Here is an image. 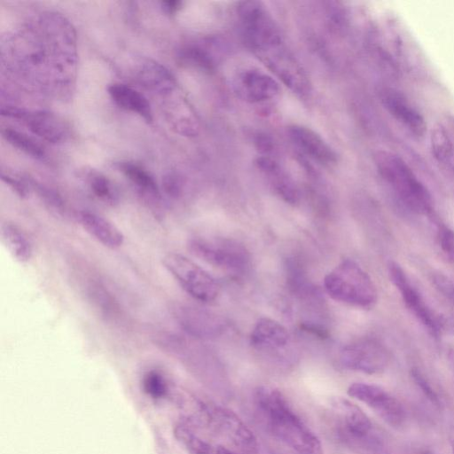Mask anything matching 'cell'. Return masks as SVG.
I'll return each instance as SVG.
<instances>
[{
    "label": "cell",
    "instance_id": "1",
    "mask_svg": "<svg viewBox=\"0 0 454 454\" xmlns=\"http://www.w3.org/2000/svg\"><path fill=\"white\" fill-rule=\"evenodd\" d=\"M254 403L267 430L297 454H324L319 438L280 390L260 386L254 392Z\"/></svg>",
    "mask_w": 454,
    "mask_h": 454
},
{
    "label": "cell",
    "instance_id": "9",
    "mask_svg": "<svg viewBox=\"0 0 454 454\" xmlns=\"http://www.w3.org/2000/svg\"><path fill=\"white\" fill-rule=\"evenodd\" d=\"M166 270L192 298L202 302L214 301L219 294L215 278L186 256L169 253L162 259Z\"/></svg>",
    "mask_w": 454,
    "mask_h": 454
},
{
    "label": "cell",
    "instance_id": "15",
    "mask_svg": "<svg viewBox=\"0 0 454 454\" xmlns=\"http://www.w3.org/2000/svg\"><path fill=\"white\" fill-rule=\"evenodd\" d=\"M1 113L4 116L22 120L31 132L48 142L59 143L67 136L66 127L53 114L43 111L27 112L10 106L2 107Z\"/></svg>",
    "mask_w": 454,
    "mask_h": 454
},
{
    "label": "cell",
    "instance_id": "21",
    "mask_svg": "<svg viewBox=\"0 0 454 454\" xmlns=\"http://www.w3.org/2000/svg\"><path fill=\"white\" fill-rule=\"evenodd\" d=\"M108 93L114 103L121 108L139 114L145 121H151L152 110L146 98L136 90L125 84H112Z\"/></svg>",
    "mask_w": 454,
    "mask_h": 454
},
{
    "label": "cell",
    "instance_id": "40",
    "mask_svg": "<svg viewBox=\"0 0 454 454\" xmlns=\"http://www.w3.org/2000/svg\"><path fill=\"white\" fill-rule=\"evenodd\" d=\"M449 438L452 454H454V426H452L450 429Z\"/></svg>",
    "mask_w": 454,
    "mask_h": 454
},
{
    "label": "cell",
    "instance_id": "27",
    "mask_svg": "<svg viewBox=\"0 0 454 454\" xmlns=\"http://www.w3.org/2000/svg\"><path fill=\"white\" fill-rule=\"evenodd\" d=\"M2 134L6 141L27 155L35 159L44 156L43 148L27 135L12 129H4Z\"/></svg>",
    "mask_w": 454,
    "mask_h": 454
},
{
    "label": "cell",
    "instance_id": "14",
    "mask_svg": "<svg viewBox=\"0 0 454 454\" xmlns=\"http://www.w3.org/2000/svg\"><path fill=\"white\" fill-rule=\"evenodd\" d=\"M236 94L249 103H262L275 98L280 92L278 82L270 74L254 68L245 69L234 79Z\"/></svg>",
    "mask_w": 454,
    "mask_h": 454
},
{
    "label": "cell",
    "instance_id": "36",
    "mask_svg": "<svg viewBox=\"0 0 454 454\" xmlns=\"http://www.w3.org/2000/svg\"><path fill=\"white\" fill-rule=\"evenodd\" d=\"M301 328H302L303 331L310 333L311 334L317 336L320 339H325L329 336V333L325 328L313 323H303L301 325Z\"/></svg>",
    "mask_w": 454,
    "mask_h": 454
},
{
    "label": "cell",
    "instance_id": "33",
    "mask_svg": "<svg viewBox=\"0 0 454 454\" xmlns=\"http://www.w3.org/2000/svg\"><path fill=\"white\" fill-rule=\"evenodd\" d=\"M436 289L454 305V280L443 274H435L433 278Z\"/></svg>",
    "mask_w": 454,
    "mask_h": 454
},
{
    "label": "cell",
    "instance_id": "24",
    "mask_svg": "<svg viewBox=\"0 0 454 454\" xmlns=\"http://www.w3.org/2000/svg\"><path fill=\"white\" fill-rule=\"evenodd\" d=\"M139 79L147 88L161 93L171 92L176 87V81L161 65L155 62H146L139 71Z\"/></svg>",
    "mask_w": 454,
    "mask_h": 454
},
{
    "label": "cell",
    "instance_id": "34",
    "mask_svg": "<svg viewBox=\"0 0 454 454\" xmlns=\"http://www.w3.org/2000/svg\"><path fill=\"white\" fill-rule=\"evenodd\" d=\"M163 187L169 197L177 198L182 191V183L176 175L169 173L163 179Z\"/></svg>",
    "mask_w": 454,
    "mask_h": 454
},
{
    "label": "cell",
    "instance_id": "12",
    "mask_svg": "<svg viewBox=\"0 0 454 454\" xmlns=\"http://www.w3.org/2000/svg\"><path fill=\"white\" fill-rule=\"evenodd\" d=\"M389 353L380 342L364 340L347 345L340 351L341 365L366 374L383 372L389 364Z\"/></svg>",
    "mask_w": 454,
    "mask_h": 454
},
{
    "label": "cell",
    "instance_id": "18",
    "mask_svg": "<svg viewBox=\"0 0 454 454\" xmlns=\"http://www.w3.org/2000/svg\"><path fill=\"white\" fill-rule=\"evenodd\" d=\"M289 338L284 325L276 320L263 317L255 324L250 335V343L258 349L274 350L284 348Z\"/></svg>",
    "mask_w": 454,
    "mask_h": 454
},
{
    "label": "cell",
    "instance_id": "25",
    "mask_svg": "<svg viewBox=\"0 0 454 454\" xmlns=\"http://www.w3.org/2000/svg\"><path fill=\"white\" fill-rule=\"evenodd\" d=\"M121 168L126 176L145 195L159 199L158 185L146 170L129 162L121 164Z\"/></svg>",
    "mask_w": 454,
    "mask_h": 454
},
{
    "label": "cell",
    "instance_id": "6",
    "mask_svg": "<svg viewBox=\"0 0 454 454\" xmlns=\"http://www.w3.org/2000/svg\"><path fill=\"white\" fill-rule=\"evenodd\" d=\"M388 275L391 282L401 294L406 307L432 336L437 338L446 329L454 328V320L436 314L428 306L422 294L397 262H391L389 263Z\"/></svg>",
    "mask_w": 454,
    "mask_h": 454
},
{
    "label": "cell",
    "instance_id": "42",
    "mask_svg": "<svg viewBox=\"0 0 454 454\" xmlns=\"http://www.w3.org/2000/svg\"><path fill=\"white\" fill-rule=\"evenodd\" d=\"M419 454H434V453L429 450H425L419 452Z\"/></svg>",
    "mask_w": 454,
    "mask_h": 454
},
{
    "label": "cell",
    "instance_id": "10",
    "mask_svg": "<svg viewBox=\"0 0 454 454\" xmlns=\"http://www.w3.org/2000/svg\"><path fill=\"white\" fill-rule=\"evenodd\" d=\"M255 55L292 91L301 96L309 92L306 72L284 43L257 51Z\"/></svg>",
    "mask_w": 454,
    "mask_h": 454
},
{
    "label": "cell",
    "instance_id": "8",
    "mask_svg": "<svg viewBox=\"0 0 454 454\" xmlns=\"http://www.w3.org/2000/svg\"><path fill=\"white\" fill-rule=\"evenodd\" d=\"M214 433L244 454H256L259 443L253 431L233 411L221 405L207 404L204 421Z\"/></svg>",
    "mask_w": 454,
    "mask_h": 454
},
{
    "label": "cell",
    "instance_id": "28",
    "mask_svg": "<svg viewBox=\"0 0 454 454\" xmlns=\"http://www.w3.org/2000/svg\"><path fill=\"white\" fill-rule=\"evenodd\" d=\"M92 193L105 203L114 205L118 194L111 182L100 174L92 175L89 180Z\"/></svg>",
    "mask_w": 454,
    "mask_h": 454
},
{
    "label": "cell",
    "instance_id": "13",
    "mask_svg": "<svg viewBox=\"0 0 454 454\" xmlns=\"http://www.w3.org/2000/svg\"><path fill=\"white\" fill-rule=\"evenodd\" d=\"M380 100L388 114L414 136L423 137L427 123L422 114L401 91L389 87L380 91Z\"/></svg>",
    "mask_w": 454,
    "mask_h": 454
},
{
    "label": "cell",
    "instance_id": "31",
    "mask_svg": "<svg viewBox=\"0 0 454 454\" xmlns=\"http://www.w3.org/2000/svg\"><path fill=\"white\" fill-rule=\"evenodd\" d=\"M145 391L154 397L161 396L166 391V383L157 372H149L144 378Z\"/></svg>",
    "mask_w": 454,
    "mask_h": 454
},
{
    "label": "cell",
    "instance_id": "3",
    "mask_svg": "<svg viewBox=\"0 0 454 454\" xmlns=\"http://www.w3.org/2000/svg\"><path fill=\"white\" fill-rule=\"evenodd\" d=\"M327 294L335 301L369 309L377 301V288L369 274L351 259L343 260L324 279Z\"/></svg>",
    "mask_w": 454,
    "mask_h": 454
},
{
    "label": "cell",
    "instance_id": "20",
    "mask_svg": "<svg viewBox=\"0 0 454 454\" xmlns=\"http://www.w3.org/2000/svg\"><path fill=\"white\" fill-rule=\"evenodd\" d=\"M1 240L10 254L19 262H27L33 255V247L27 234L15 223L5 222L1 225Z\"/></svg>",
    "mask_w": 454,
    "mask_h": 454
},
{
    "label": "cell",
    "instance_id": "41",
    "mask_svg": "<svg viewBox=\"0 0 454 454\" xmlns=\"http://www.w3.org/2000/svg\"><path fill=\"white\" fill-rule=\"evenodd\" d=\"M449 360L454 367V347H451L448 352Z\"/></svg>",
    "mask_w": 454,
    "mask_h": 454
},
{
    "label": "cell",
    "instance_id": "4",
    "mask_svg": "<svg viewBox=\"0 0 454 454\" xmlns=\"http://www.w3.org/2000/svg\"><path fill=\"white\" fill-rule=\"evenodd\" d=\"M188 247L197 257L234 274H242L249 267L248 251L233 239L194 237L189 240Z\"/></svg>",
    "mask_w": 454,
    "mask_h": 454
},
{
    "label": "cell",
    "instance_id": "7",
    "mask_svg": "<svg viewBox=\"0 0 454 454\" xmlns=\"http://www.w3.org/2000/svg\"><path fill=\"white\" fill-rule=\"evenodd\" d=\"M330 407L344 440L373 450L380 448V440L375 434L372 422L358 405L337 396L330 401Z\"/></svg>",
    "mask_w": 454,
    "mask_h": 454
},
{
    "label": "cell",
    "instance_id": "35",
    "mask_svg": "<svg viewBox=\"0 0 454 454\" xmlns=\"http://www.w3.org/2000/svg\"><path fill=\"white\" fill-rule=\"evenodd\" d=\"M2 179L7 184H9L12 189L20 197H26L28 193V190L25 184L20 183V181L12 178L9 176L2 175Z\"/></svg>",
    "mask_w": 454,
    "mask_h": 454
},
{
    "label": "cell",
    "instance_id": "17",
    "mask_svg": "<svg viewBox=\"0 0 454 454\" xmlns=\"http://www.w3.org/2000/svg\"><path fill=\"white\" fill-rule=\"evenodd\" d=\"M81 226L103 246L116 249L124 242L121 231L108 219L90 211H81L78 215Z\"/></svg>",
    "mask_w": 454,
    "mask_h": 454
},
{
    "label": "cell",
    "instance_id": "26",
    "mask_svg": "<svg viewBox=\"0 0 454 454\" xmlns=\"http://www.w3.org/2000/svg\"><path fill=\"white\" fill-rule=\"evenodd\" d=\"M176 435L190 454H215L210 444L197 435L187 423L176 426Z\"/></svg>",
    "mask_w": 454,
    "mask_h": 454
},
{
    "label": "cell",
    "instance_id": "32",
    "mask_svg": "<svg viewBox=\"0 0 454 454\" xmlns=\"http://www.w3.org/2000/svg\"><path fill=\"white\" fill-rule=\"evenodd\" d=\"M411 375L415 384L420 388L425 396H427L434 405L439 407L441 405L440 398L424 375L415 368L411 370Z\"/></svg>",
    "mask_w": 454,
    "mask_h": 454
},
{
    "label": "cell",
    "instance_id": "16",
    "mask_svg": "<svg viewBox=\"0 0 454 454\" xmlns=\"http://www.w3.org/2000/svg\"><path fill=\"white\" fill-rule=\"evenodd\" d=\"M287 133L294 145L314 160L327 166L336 163L334 150L311 129L294 124L288 128Z\"/></svg>",
    "mask_w": 454,
    "mask_h": 454
},
{
    "label": "cell",
    "instance_id": "22",
    "mask_svg": "<svg viewBox=\"0 0 454 454\" xmlns=\"http://www.w3.org/2000/svg\"><path fill=\"white\" fill-rule=\"evenodd\" d=\"M442 124L435 125L430 135L431 151L434 159L454 175V135Z\"/></svg>",
    "mask_w": 454,
    "mask_h": 454
},
{
    "label": "cell",
    "instance_id": "37",
    "mask_svg": "<svg viewBox=\"0 0 454 454\" xmlns=\"http://www.w3.org/2000/svg\"><path fill=\"white\" fill-rule=\"evenodd\" d=\"M255 144L262 155H268L273 149L272 140L266 135H259L255 139Z\"/></svg>",
    "mask_w": 454,
    "mask_h": 454
},
{
    "label": "cell",
    "instance_id": "38",
    "mask_svg": "<svg viewBox=\"0 0 454 454\" xmlns=\"http://www.w3.org/2000/svg\"><path fill=\"white\" fill-rule=\"evenodd\" d=\"M182 5L180 1H164L161 2V6L164 11L169 14L175 13Z\"/></svg>",
    "mask_w": 454,
    "mask_h": 454
},
{
    "label": "cell",
    "instance_id": "30",
    "mask_svg": "<svg viewBox=\"0 0 454 454\" xmlns=\"http://www.w3.org/2000/svg\"><path fill=\"white\" fill-rule=\"evenodd\" d=\"M182 58L191 64L204 70H212L215 63L210 54L203 48L198 46L188 47L183 52Z\"/></svg>",
    "mask_w": 454,
    "mask_h": 454
},
{
    "label": "cell",
    "instance_id": "2",
    "mask_svg": "<svg viewBox=\"0 0 454 454\" xmlns=\"http://www.w3.org/2000/svg\"><path fill=\"white\" fill-rule=\"evenodd\" d=\"M373 160L380 176L399 206L416 215L433 214L429 191L400 156L380 150L375 153Z\"/></svg>",
    "mask_w": 454,
    "mask_h": 454
},
{
    "label": "cell",
    "instance_id": "29",
    "mask_svg": "<svg viewBox=\"0 0 454 454\" xmlns=\"http://www.w3.org/2000/svg\"><path fill=\"white\" fill-rule=\"evenodd\" d=\"M437 240L444 257L454 263V230L445 223H438Z\"/></svg>",
    "mask_w": 454,
    "mask_h": 454
},
{
    "label": "cell",
    "instance_id": "23",
    "mask_svg": "<svg viewBox=\"0 0 454 454\" xmlns=\"http://www.w3.org/2000/svg\"><path fill=\"white\" fill-rule=\"evenodd\" d=\"M210 315L193 307L178 306L174 309V317L188 333L196 336H206L213 331Z\"/></svg>",
    "mask_w": 454,
    "mask_h": 454
},
{
    "label": "cell",
    "instance_id": "11",
    "mask_svg": "<svg viewBox=\"0 0 454 454\" xmlns=\"http://www.w3.org/2000/svg\"><path fill=\"white\" fill-rule=\"evenodd\" d=\"M348 395L369 406L388 426L399 427L403 425L406 413L400 402L382 387L355 382L349 385Z\"/></svg>",
    "mask_w": 454,
    "mask_h": 454
},
{
    "label": "cell",
    "instance_id": "39",
    "mask_svg": "<svg viewBox=\"0 0 454 454\" xmlns=\"http://www.w3.org/2000/svg\"><path fill=\"white\" fill-rule=\"evenodd\" d=\"M215 454H239L232 449L219 445L215 449Z\"/></svg>",
    "mask_w": 454,
    "mask_h": 454
},
{
    "label": "cell",
    "instance_id": "19",
    "mask_svg": "<svg viewBox=\"0 0 454 454\" xmlns=\"http://www.w3.org/2000/svg\"><path fill=\"white\" fill-rule=\"evenodd\" d=\"M255 164L269 177L273 189L285 201L294 204L299 200L295 184L278 161L269 155H261Z\"/></svg>",
    "mask_w": 454,
    "mask_h": 454
},
{
    "label": "cell",
    "instance_id": "5",
    "mask_svg": "<svg viewBox=\"0 0 454 454\" xmlns=\"http://www.w3.org/2000/svg\"><path fill=\"white\" fill-rule=\"evenodd\" d=\"M237 12L245 43L254 53L284 43L278 27L261 2H240Z\"/></svg>",
    "mask_w": 454,
    "mask_h": 454
}]
</instances>
